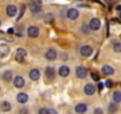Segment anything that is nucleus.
Returning a JSON list of instances; mask_svg holds the SVG:
<instances>
[{"instance_id": "obj_1", "label": "nucleus", "mask_w": 121, "mask_h": 114, "mask_svg": "<svg viewBox=\"0 0 121 114\" xmlns=\"http://www.w3.org/2000/svg\"><path fill=\"white\" fill-rule=\"evenodd\" d=\"M26 55H27V52H26V50H24V49H18L17 51H16V55H14V58H16V61L17 62H23L25 58H26Z\"/></svg>"}, {"instance_id": "obj_2", "label": "nucleus", "mask_w": 121, "mask_h": 114, "mask_svg": "<svg viewBox=\"0 0 121 114\" xmlns=\"http://www.w3.org/2000/svg\"><path fill=\"white\" fill-rule=\"evenodd\" d=\"M100 26H101V22H100V19H97V18H93V19L89 22V29L93 30V31H97V30L100 29Z\"/></svg>"}, {"instance_id": "obj_3", "label": "nucleus", "mask_w": 121, "mask_h": 114, "mask_svg": "<svg viewBox=\"0 0 121 114\" xmlns=\"http://www.w3.org/2000/svg\"><path fill=\"white\" fill-rule=\"evenodd\" d=\"M30 9H31V12L32 13H39L40 12V1L39 0H35L30 4Z\"/></svg>"}, {"instance_id": "obj_4", "label": "nucleus", "mask_w": 121, "mask_h": 114, "mask_svg": "<svg viewBox=\"0 0 121 114\" xmlns=\"http://www.w3.org/2000/svg\"><path fill=\"white\" fill-rule=\"evenodd\" d=\"M80 53H81L83 57H88V56H90V55L93 53V49H91V46H89V45H83V46L80 49Z\"/></svg>"}, {"instance_id": "obj_5", "label": "nucleus", "mask_w": 121, "mask_h": 114, "mask_svg": "<svg viewBox=\"0 0 121 114\" xmlns=\"http://www.w3.org/2000/svg\"><path fill=\"white\" fill-rule=\"evenodd\" d=\"M45 58L49 60V61H55L57 58V52L55 49H49L46 52H45Z\"/></svg>"}, {"instance_id": "obj_6", "label": "nucleus", "mask_w": 121, "mask_h": 114, "mask_svg": "<svg viewBox=\"0 0 121 114\" xmlns=\"http://www.w3.org/2000/svg\"><path fill=\"white\" fill-rule=\"evenodd\" d=\"M27 35L32 38H36V37L39 36V29L37 26H30L27 29Z\"/></svg>"}, {"instance_id": "obj_7", "label": "nucleus", "mask_w": 121, "mask_h": 114, "mask_svg": "<svg viewBox=\"0 0 121 114\" xmlns=\"http://www.w3.org/2000/svg\"><path fill=\"white\" fill-rule=\"evenodd\" d=\"M76 75H77V77H80V79H86L87 75H88V71H87V69H86L84 67H77V69H76Z\"/></svg>"}, {"instance_id": "obj_8", "label": "nucleus", "mask_w": 121, "mask_h": 114, "mask_svg": "<svg viewBox=\"0 0 121 114\" xmlns=\"http://www.w3.org/2000/svg\"><path fill=\"white\" fill-rule=\"evenodd\" d=\"M95 92H96V88H95V86H94V84H91V83L86 84V87H84V93H86L87 95L91 96V95H94V94H95Z\"/></svg>"}, {"instance_id": "obj_9", "label": "nucleus", "mask_w": 121, "mask_h": 114, "mask_svg": "<svg viewBox=\"0 0 121 114\" xmlns=\"http://www.w3.org/2000/svg\"><path fill=\"white\" fill-rule=\"evenodd\" d=\"M67 16H68V18H69V19L75 20V19H77V18H78V11H77L76 9H70V10H68Z\"/></svg>"}, {"instance_id": "obj_10", "label": "nucleus", "mask_w": 121, "mask_h": 114, "mask_svg": "<svg viewBox=\"0 0 121 114\" xmlns=\"http://www.w3.org/2000/svg\"><path fill=\"white\" fill-rule=\"evenodd\" d=\"M58 74H59V76H62V77H67L69 74H70V69H69V67H67V66H62L59 68V70H58Z\"/></svg>"}, {"instance_id": "obj_11", "label": "nucleus", "mask_w": 121, "mask_h": 114, "mask_svg": "<svg viewBox=\"0 0 121 114\" xmlns=\"http://www.w3.org/2000/svg\"><path fill=\"white\" fill-rule=\"evenodd\" d=\"M29 76H30V79H31L32 81H38L39 77H40V73H39L38 69H32V70L30 71Z\"/></svg>"}, {"instance_id": "obj_12", "label": "nucleus", "mask_w": 121, "mask_h": 114, "mask_svg": "<svg viewBox=\"0 0 121 114\" xmlns=\"http://www.w3.org/2000/svg\"><path fill=\"white\" fill-rule=\"evenodd\" d=\"M17 11L18 10H17V7L14 5H9L7 9H6V13H7L9 17H14L17 14Z\"/></svg>"}, {"instance_id": "obj_13", "label": "nucleus", "mask_w": 121, "mask_h": 114, "mask_svg": "<svg viewBox=\"0 0 121 114\" xmlns=\"http://www.w3.org/2000/svg\"><path fill=\"white\" fill-rule=\"evenodd\" d=\"M13 82H14V87L16 88H23L24 84H25V81H24V79L22 76H17Z\"/></svg>"}, {"instance_id": "obj_14", "label": "nucleus", "mask_w": 121, "mask_h": 114, "mask_svg": "<svg viewBox=\"0 0 121 114\" xmlns=\"http://www.w3.org/2000/svg\"><path fill=\"white\" fill-rule=\"evenodd\" d=\"M10 52V48L6 44H1L0 45V57H6Z\"/></svg>"}, {"instance_id": "obj_15", "label": "nucleus", "mask_w": 121, "mask_h": 114, "mask_svg": "<svg viewBox=\"0 0 121 114\" xmlns=\"http://www.w3.org/2000/svg\"><path fill=\"white\" fill-rule=\"evenodd\" d=\"M27 100H29V96H27V94H25V93H19V94L17 95V101H18L19 103H26Z\"/></svg>"}, {"instance_id": "obj_16", "label": "nucleus", "mask_w": 121, "mask_h": 114, "mask_svg": "<svg viewBox=\"0 0 121 114\" xmlns=\"http://www.w3.org/2000/svg\"><path fill=\"white\" fill-rule=\"evenodd\" d=\"M55 69L52 68V67H48L46 69H45V76L49 79V80H52L53 77H55Z\"/></svg>"}, {"instance_id": "obj_17", "label": "nucleus", "mask_w": 121, "mask_h": 114, "mask_svg": "<svg viewBox=\"0 0 121 114\" xmlns=\"http://www.w3.org/2000/svg\"><path fill=\"white\" fill-rule=\"evenodd\" d=\"M101 71H102L103 75H112V74H114V69L110 66H103Z\"/></svg>"}, {"instance_id": "obj_18", "label": "nucleus", "mask_w": 121, "mask_h": 114, "mask_svg": "<svg viewBox=\"0 0 121 114\" xmlns=\"http://www.w3.org/2000/svg\"><path fill=\"white\" fill-rule=\"evenodd\" d=\"M0 109H1L3 112H9L11 109V103L7 102V101H3L1 103H0Z\"/></svg>"}, {"instance_id": "obj_19", "label": "nucleus", "mask_w": 121, "mask_h": 114, "mask_svg": "<svg viewBox=\"0 0 121 114\" xmlns=\"http://www.w3.org/2000/svg\"><path fill=\"white\" fill-rule=\"evenodd\" d=\"M75 110H76L77 113H84V112L87 110V105H86V103H78V105H76Z\"/></svg>"}, {"instance_id": "obj_20", "label": "nucleus", "mask_w": 121, "mask_h": 114, "mask_svg": "<svg viewBox=\"0 0 121 114\" xmlns=\"http://www.w3.org/2000/svg\"><path fill=\"white\" fill-rule=\"evenodd\" d=\"M3 79H4V81H6V82L11 81V80H12V73H11V71H5V73L3 74Z\"/></svg>"}, {"instance_id": "obj_21", "label": "nucleus", "mask_w": 121, "mask_h": 114, "mask_svg": "<svg viewBox=\"0 0 121 114\" xmlns=\"http://www.w3.org/2000/svg\"><path fill=\"white\" fill-rule=\"evenodd\" d=\"M113 100H114V102H121V93L120 92H114Z\"/></svg>"}, {"instance_id": "obj_22", "label": "nucleus", "mask_w": 121, "mask_h": 114, "mask_svg": "<svg viewBox=\"0 0 121 114\" xmlns=\"http://www.w3.org/2000/svg\"><path fill=\"white\" fill-rule=\"evenodd\" d=\"M113 49L115 52H121V43H119V42L113 43Z\"/></svg>"}, {"instance_id": "obj_23", "label": "nucleus", "mask_w": 121, "mask_h": 114, "mask_svg": "<svg viewBox=\"0 0 121 114\" xmlns=\"http://www.w3.org/2000/svg\"><path fill=\"white\" fill-rule=\"evenodd\" d=\"M108 110H109L110 113H115V112L117 110V107H116V105H115V103H112V105L109 106Z\"/></svg>"}, {"instance_id": "obj_24", "label": "nucleus", "mask_w": 121, "mask_h": 114, "mask_svg": "<svg viewBox=\"0 0 121 114\" xmlns=\"http://www.w3.org/2000/svg\"><path fill=\"white\" fill-rule=\"evenodd\" d=\"M24 10H25V6H22V10H20V13H19V17H18L17 20H19V19L22 18V16H23V13H24Z\"/></svg>"}, {"instance_id": "obj_25", "label": "nucleus", "mask_w": 121, "mask_h": 114, "mask_svg": "<svg viewBox=\"0 0 121 114\" xmlns=\"http://www.w3.org/2000/svg\"><path fill=\"white\" fill-rule=\"evenodd\" d=\"M49 113V109H45V108H42L39 110V114H48Z\"/></svg>"}, {"instance_id": "obj_26", "label": "nucleus", "mask_w": 121, "mask_h": 114, "mask_svg": "<svg viewBox=\"0 0 121 114\" xmlns=\"http://www.w3.org/2000/svg\"><path fill=\"white\" fill-rule=\"evenodd\" d=\"M91 77H93L94 80L99 81V76H97V74H96V73H91Z\"/></svg>"}, {"instance_id": "obj_27", "label": "nucleus", "mask_w": 121, "mask_h": 114, "mask_svg": "<svg viewBox=\"0 0 121 114\" xmlns=\"http://www.w3.org/2000/svg\"><path fill=\"white\" fill-rule=\"evenodd\" d=\"M112 86H113V82H112L110 80H108V81L106 82V87H108V88H110Z\"/></svg>"}, {"instance_id": "obj_28", "label": "nucleus", "mask_w": 121, "mask_h": 114, "mask_svg": "<svg viewBox=\"0 0 121 114\" xmlns=\"http://www.w3.org/2000/svg\"><path fill=\"white\" fill-rule=\"evenodd\" d=\"M49 113H51V114H56L57 110H55V109H49Z\"/></svg>"}, {"instance_id": "obj_29", "label": "nucleus", "mask_w": 121, "mask_h": 114, "mask_svg": "<svg viewBox=\"0 0 121 114\" xmlns=\"http://www.w3.org/2000/svg\"><path fill=\"white\" fill-rule=\"evenodd\" d=\"M103 86H104V84H102V83H99V89L101 90V89L103 88Z\"/></svg>"}, {"instance_id": "obj_30", "label": "nucleus", "mask_w": 121, "mask_h": 114, "mask_svg": "<svg viewBox=\"0 0 121 114\" xmlns=\"http://www.w3.org/2000/svg\"><path fill=\"white\" fill-rule=\"evenodd\" d=\"M116 10H117V11H121V5H119V6L116 7Z\"/></svg>"}, {"instance_id": "obj_31", "label": "nucleus", "mask_w": 121, "mask_h": 114, "mask_svg": "<svg viewBox=\"0 0 121 114\" xmlns=\"http://www.w3.org/2000/svg\"><path fill=\"white\" fill-rule=\"evenodd\" d=\"M101 112H102L101 109H96V110H95V113H101Z\"/></svg>"}, {"instance_id": "obj_32", "label": "nucleus", "mask_w": 121, "mask_h": 114, "mask_svg": "<svg viewBox=\"0 0 121 114\" xmlns=\"http://www.w3.org/2000/svg\"><path fill=\"white\" fill-rule=\"evenodd\" d=\"M0 26H1V22H0Z\"/></svg>"}]
</instances>
